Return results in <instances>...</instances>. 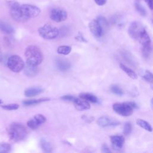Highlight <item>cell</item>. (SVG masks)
<instances>
[{
    "mask_svg": "<svg viewBox=\"0 0 153 153\" xmlns=\"http://www.w3.org/2000/svg\"><path fill=\"white\" fill-rule=\"evenodd\" d=\"M7 130L9 138L13 142L21 141L27 135V131L25 127L23 124L18 123L11 124Z\"/></svg>",
    "mask_w": 153,
    "mask_h": 153,
    "instance_id": "cell-1",
    "label": "cell"
},
{
    "mask_svg": "<svg viewBox=\"0 0 153 153\" xmlns=\"http://www.w3.org/2000/svg\"><path fill=\"white\" fill-rule=\"evenodd\" d=\"M25 55L27 62L32 65L38 66L43 60L42 53L39 48L36 45L28 46L25 50Z\"/></svg>",
    "mask_w": 153,
    "mask_h": 153,
    "instance_id": "cell-2",
    "label": "cell"
},
{
    "mask_svg": "<svg viewBox=\"0 0 153 153\" xmlns=\"http://www.w3.org/2000/svg\"><path fill=\"white\" fill-rule=\"evenodd\" d=\"M39 35L45 39H53L57 38L59 30L56 27L50 24H45L38 29Z\"/></svg>",
    "mask_w": 153,
    "mask_h": 153,
    "instance_id": "cell-3",
    "label": "cell"
},
{
    "mask_svg": "<svg viewBox=\"0 0 153 153\" xmlns=\"http://www.w3.org/2000/svg\"><path fill=\"white\" fill-rule=\"evenodd\" d=\"M7 5L9 7L10 14L11 17L17 22H26V20L23 16L20 10V4L16 1L11 0L7 2Z\"/></svg>",
    "mask_w": 153,
    "mask_h": 153,
    "instance_id": "cell-4",
    "label": "cell"
},
{
    "mask_svg": "<svg viewBox=\"0 0 153 153\" xmlns=\"http://www.w3.org/2000/svg\"><path fill=\"white\" fill-rule=\"evenodd\" d=\"M20 10L26 21L30 18L37 17L41 13V10L38 7L26 4L20 5Z\"/></svg>",
    "mask_w": 153,
    "mask_h": 153,
    "instance_id": "cell-5",
    "label": "cell"
},
{
    "mask_svg": "<svg viewBox=\"0 0 153 153\" xmlns=\"http://www.w3.org/2000/svg\"><path fill=\"white\" fill-rule=\"evenodd\" d=\"M7 66L11 71L14 72H19L23 69L25 63L19 56L13 55L8 58Z\"/></svg>",
    "mask_w": 153,
    "mask_h": 153,
    "instance_id": "cell-6",
    "label": "cell"
},
{
    "mask_svg": "<svg viewBox=\"0 0 153 153\" xmlns=\"http://www.w3.org/2000/svg\"><path fill=\"white\" fill-rule=\"evenodd\" d=\"M112 109L116 113L123 117L131 115L134 110L128 102L124 103H115L112 105Z\"/></svg>",
    "mask_w": 153,
    "mask_h": 153,
    "instance_id": "cell-7",
    "label": "cell"
},
{
    "mask_svg": "<svg viewBox=\"0 0 153 153\" xmlns=\"http://www.w3.org/2000/svg\"><path fill=\"white\" fill-rule=\"evenodd\" d=\"M145 30V29L140 23L133 21L130 23L128 28V33L131 38L138 41L140 35Z\"/></svg>",
    "mask_w": 153,
    "mask_h": 153,
    "instance_id": "cell-8",
    "label": "cell"
},
{
    "mask_svg": "<svg viewBox=\"0 0 153 153\" xmlns=\"http://www.w3.org/2000/svg\"><path fill=\"white\" fill-rule=\"evenodd\" d=\"M50 17L52 20L59 23L67 19L68 13L63 8H54L50 11Z\"/></svg>",
    "mask_w": 153,
    "mask_h": 153,
    "instance_id": "cell-9",
    "label": "cell"
},
{
    "mask_svg": "<svg viewBox=\"0 0 153 153\" xmlns=\"http://www.w3.org/2000/svg\"><path fill=\"white\" fill-rule=\"evenodd\" d=\"M96 122L99 126L102 127L117 126L120 124L119 121L109 116L100 117L97 120Z\"/></svg>",
    "mask_w": 153,
    "mask_h": 153,
    "instance_id": "cell-10",
    "label": "cell"
},
{
    "mask_svg": "<svg viewBox=\"0 0 153 153\" xmlns=\"http://www.w3.org/2000/svg\"><path fill=\"white\" fill-rule=\"evenodd\" d=\"M88 27L90 32L94 36L100 38L103 35L104 30L97 19L91 20L88 24Z\"/></svg>",
    "mask_w": 153,
    "mask_h": 153,
    "instance_id": "cell-11",
    "label": "cell"
},
{
    "mask_svg": "<svg viewBox=\"0 0 153 153\" xmlns=\"http://www.w3.org/2000/svg\"><path fill=\"white\" fill-rule=\"evenodd\" d=\"M110 140L113 148L117 149H121L124 143V138L123 136L113 135L110 136Z\"/></svg>",
    "mask_w": 153,
    "mask_h": 153,
    "instance_id": "cell-12",
    "label": "cell"
},
{
    "mask_svg": "<svg viewBox=\"0 0 153 153\" xmlns=\"http://www.w3.org/2000/svg\"><path fill=\"white\" fill-rule=\"evenodd\" d=\"M56 65L57 68L62 72H65L69 70L71 68V63L69 62L65 59L60 57L57 58L56 59Z\"/></svg>",
    "mask_w": 153,
    "mask_h": 153,
    "instance_id": "cell-13",
    "label": "cell"
},
{
    "mask_svg": "<svg viewBox=\"0 0 153 153\" xmlns=\"http://www.w3.org/2000/svg\"><path fill=\"white\" fill-rule=\"evenodd\" d=\"M23 69L25 74L26 76L30 77L35 76L38 72V68L37 67V65H32L28 62H26V65H25Z\"/></svg>",
    "mask_w": 153,
    "mask_h": 153,
    "instance_id": "cell-14",
    "label": "cell"
},
{
    "mask_svg": "<svg viewBox=\"0 0 153 153\" xmlns=\"http://www.w3.org/2000/svg\"><path fill=\"white\" fill-rule=\"evenodd\" d=\"M120 54L122 59L128 64L134 66L136 65V62L134 61V57L132 54L126 50L122 49L120 51Z\"/></svg>",
    "mask_w": 153,
    "mask_h": 153,
    "instance_id": "cell-15",
    "label": "cell"
},
{
    "mask_svg": "<svg viewBox=\"0 0 153 153\" xmlns=\"http://www.w3.org/2000/svg\"><path fill=\"white\" fill-rule=\"evenodd\" d=\"M75 108L78 111L87 110L90 108V105L87 100H82L79 99H76L74 102Z\"/></svg>",
    "mask_w": 153,
    "mask_h": 153,
    "instance_id": "cell-16",
    "label": "cell"
},
{
    "mask_svg": "<svg viewBox=\"0 0 153 153\" xmlns=\"http://www.w3.org/2000/svg\"><path fill=\"white\" fill-rule=\"evenodd\" d=\"M43 91V89L40 87H30L25 90V95L27 97H33L36 96Z\"/></svg>",
    "mask_w": 153,
    "mask_h": 153,
    "instance_id": "cell-17",
    "label": "cell"
},
{
    "mask_svg": "<svg viewBox=\"0 0 153 153\" xmlns=\"http://www.w3.org/2000/svg\"><path fill=\"white\" fill-rule=\"evenodd\" d=\"M0 30L6 34L13 33L14 31L12 26L5 22H0Z\"/></svg>",
    "mask_w": 153,
    "mask_h": 153,
    "instance_id": "cell-18",
    "label": "cell"
},
{
    "mask_svg": "<svg viewBox=\"0 0 153 153\" xmlns=\"http://www.w3.org/2000/svg\"><path fill=\"white\" fill-rule=\"evenodd\" d=\"M79 97L83 100H85L87 101H88L92 103H97L98 102V99L97 97L91 93H82L79 94Z\"/></svg>",
    "mask_w": 153,
    "mask_h": 153,
    "instance_id": "cell-19",
    "label": "cell"
},
{
    "mask_svg": "<svg viewBox=\"0 0 153 153\" xmlns=\"http://www.w3.org/2000/svg\"><path fill=\"white\" fill-rule=\"evenodd\" d=\"M120 68L131 78L132 79H137V75L136 74V72H134L131 69H130V68L126 66V65H124L123 63H120Z\"/></svg>",
    "mask_w": 153,
    "mask_h": 153,
    "instance_id": "cell-20",
    "label": "cell"
},
{
    "mask_svg": "<svg viewBox=\"0 0 153 153\" xmlns=\"http://www.w3.org/2000/svg\"><path fill=\"white\" fill-rule=\"evenodd\" d=\"M40 145L44 151L46 152H52L53 148L51 143L45 138H42L40 140Z\"/></svg>",
    "mask_w": 153,
    "mask_h": 153,
    "instance_id": "cell-21",
    "label": "cell"
},
{
    "mask_svg": "<svg viewBox=\"0 0 153 153\" xmlns=\"http://www.w3.org/2000/svg\"><path fill=\"white\" fill-rule=\"evenodd\" d=\"M136 124L139 126H140V127H142V128L145 129V130H146L148 131L151 132L153 130V128L151 127V126L150 125V124L148 122H147L146 121L143 120L142 119H140V118L137 119L136 120Z\"/></svg>",
    "mask_w": 153,
    "mask_h": 153,
    "instance_id": "cell-22",
    "label": "cell"
},
{
    "mask_svg": "<svg viewBox=\"0 0 153 153\" xmlns=\"http://www.w3.org/2000/svg\"><path fill=\"white\" fill-rule=\"evenodd\" d=\"M50 99L47 97H43V98H40L38 99H31V100H26L23 102V103L26 105V106H30V105H36L45 101H48Z\"/></svg>",
    "mask_w": 153,
    "mask_h": 153,
    "instance_id": "cell-23",
    "label": "cell"
},
{
    "mask_svg": "<svg viewBox=\"0 0 153 153\" xmlns=\"http://www.w3.org/2000/svg\"><path fill=\"white\" fill-rule=\"evenodd\" d=\"M141 51H142V56L145 58H148L152 51V47H151V43L142 44Z\"/></svg>",
    "mask_w": 153,
    "mask_h": 153,
    "instance_id": "cell-24",
    "label": "cell"
},
{
    "mask_svg": "<svg viewBox=\"0 0 153 153\" xmlns=\"http://www.w3.org/2000/svg\"><path fill=\"white\" fill-rule=\"evenodd\" d=\"M71 47L68 45H61L57 48V51L59 54L63 55H68L71 51Z\"/></svg>",
    "mask_w": 153,
    "mask_h": 153,
    "instance_id": "cell-25",
    "label": "cell"
},
{
    "mask_svg": "<svg viewBox=\"0 0 153 153\" xmlns=\"http://www.w3.org/2000/svg\"><path fill=\"white\" fill-rule=\"evenodd\" d=\"M111 91L117 94V95H118V96H122L123 94H124V92H123V90L120 87H119L118 85H116V84H113L111 86Z\"/></svg>",
    "mask_w": 153,
    "mask_h": 153,
    "instance_id": "cell-26",
    "label": "cell"
},
{
    "mask_svg": "<svg viewBox=\"0 0 153 153\" xmlns=\"http://www.w3.org/2000/svg\"><path fill=\"white\" fill-rule=\"evenodd\" d=\"M135 8L136 11L139 13V14L143 17L146 16V10L143 8V7L139 2H136L134 4Z\"/></svg>",
    "mask_w": 153,
    "mask_h": 153,
    "instance_id": "cell-27",
    "label": "cell"
},
{
    "mask_svg": "<svg viewBox=\"0 0 153 153\" xmlns=\"http://www.w3.org/2000/svg\"><path fill=\"white\" fill-rule=\"evenodd\" d=\"M143 78L147 82L153 84V74L148 70H146Z\"/></svg>",
    "mask_w": 153,
    "mask_h": 153,
    "instance_id": "cell-28",
    "label": "cell"
},
{
    "mask_svg": "<svg viewBox=\"0 0 153 153\" xmlns=\"http://www.w3.org/2000/svg\"><path fill=\"white\" fill-rule=\"evenodd\" d=\"M27 126H28L30 128L33 129V130L37 128L40 126L34 118H33L32 119L29 120L27 121Z\"/></svg>",
    "mask_w": 153,
    "mask_h": 153,
    "instance_id": "cell-29",
    "label": "cell"
},
{
    "mask_svg": "<svg viewBox=\"0 0 153 153\" xmlns=\"http://www.w3.org/2000/svg\"><path fill=\"white\" fill-rule=\"evenodd\" d=\"M11 150V146L10 144L7 143H0V153L8 152Z\"/></svg>",
    "mask_w": 153,
    "mask_h": 153,
    "instance_id": "cell-30",
    "label": "cell"
},
{
    "mask_svg": "<svg viewBox=\"0 0 153 153\" xmlns=\"http://www.w3.org/2000/svg\"><path fill=\"white\" fill-rule=\"evenodd\" d=\"M1 107L5 110L11 111V110H16V109H18L19 107V105L16 103H10V104L2 105Z\"/></svg>",
    "mask_w": 153,
    "mask_h": 153,
    "instance_id": "cell-31",
    "label": "cell"
},
{
    "mask_svg": "<svg viewBox=\"0 0 153 153\" xmlns=\"http://www.w3.org/2000/svg\"><path fill=\"white\" fill-rule=\"evenodd\" d=\"M132 130V126L130 123L129 122H127L124 126V128H123V133L125 135H128L131 133Z\"/></svg>",
    "mask_w": 153,
    "mask_h": 153,
    "instance_id": "cell-32",
    "label": "cell"
},
{
    "mask_svg": "<svg viewBox=\"0 0 153 153\" xmlns=\"http://www.w3.org/2000/svg\"><path fill=\"white\" fill-rule=\"evenodd\" d=\"M97 20H98V22H99V23L100 24V25L103 27V30H104L105 28H106L108 26V23L107 20H106V19L104 17L98 16Z\"/></svg>",
    "mask_w": 153,
    "mask_h": 153,
    "instance_id": "cell-33",
    "label": "cell"
},
{
    "mask_svg": "<svg viewBox=\"0 0 153 153\" xmlns=\"http://www.w3.org/2000/svg\"><path fill=\"white\" fill-rule=\"evenodd\" d=\"M33 118L36 120L39 125L44 123L46 121V118L42 114H36L33 117Z\"/></svg>",
    "mask_w": 153,
    "mask_h": 153,
    "instance_id": "cell-34",
    "label": "cell"
},
{
    "mask_svg": "<svg viewBox=\"0 0 153 153\" xmlns=\"http://www.w3.org/2000/svg\"><path fill=\"white\" fill-rule=\"evenodd\" d=\"M61 99H63V100H68V101H71V102H74L76 99L77 97H75L74 96H72L71 95H65V96H63L60 97Z\"/></svg>",
    "mask_w": 153,
    "mask_h": 153,
    "instance_id": "cell-35",
    "label": "cell"
},
{
    "mask_svg": "<svg viewBox=\"0 0 153 153\" xmlns=\"http://www.w3.org/2000/svg\"><path fill=\"white\" fill-rule=\"evenodd\" d=\"M75 39L77 41H79V42H87V40L84 38V37L82 36L81 33H78V34L75 36Z\"/></svg>",
    "mask_w": 153,
    "mask_h": 153,
    "instance_id": "cell-36",
    "label": "cell"
},
{
    "mask_svg": "<svg viewBox=\"0 0 153 153\" xmlns=\"http://www.w3.org/2000/svg\"><path fill=\"white\" fill-rule=\"evenodd\" d=\"M102 152H111V150L106 144H103L102 146Z\"/></svg>",
    "mask_w": 153,
    "mask_h": 153,
    "instance_id": "cell-37",
    "label": "cell"
},
{
    "mask_svg": "<svg viewBox=\"0 0 153 153\" xmlns=\"http://www.w3.org/2000/svg\"><path fill=\"white\" fill-rule=\"evenodd\" d=\"M94 1L96 2V4L99 6L103 5L106 2V0H94Z\"/></svg>",
    "mask_w": 153,
    "mask_h": 153,
    "instance_id": "cell-38",
    "label": "cell"
},
{
    "mask_svg": "<svg viewBox=\"0 0 153 153\" xmlns=\"http://www.w3.org/2000/svg\"><path fill=\"white\" fill-rule=\"evenodd\" d=\"M147 5L151 10H153V0H145Z\"/></svg>",
    "mask_w": 153,
    "mask_h": 153,
    "instance_id": "cell-39",
    "label": "cell"
},
{
    "mask_svg": "<svg viewBox=\"0 0 153 153\" xmlns=\"http://www.w3.org/2000/svg\"><path fill=\"white\" fill-rule=\"evenodd\" d=\"M128 103H129V104L131 106V107L134 109L138 108V106H137V105L135 102H128Z\"/></svg>",
    "mask_w": 153,
    "mask_h": 153,
    "instance_id": "cell-40",
    "label": "cell"
},
{
    "mask_svg": "<svg viewBox=\"0 0 153 153\" xmlns=\"http://www.w3.org/2000/svg\"><path fill=\"white\" fill-rule=\"evenodd\" d=\"M2 60V53L1 50L0 48V62H1Z\"/></svg>",
    "mask_w": 153,
    "mask_h": 153,
    "instance_id": "cell-41",
    "label": "cell"
},
{
    "mask_svg": "<svg viewBox=\"0 0 153 153\" xmlns=\"http://www.w3.org/2000/svg\"><path fill=\"white\" fill-rule=\"evenodd\" d=\"M151 108L153 109V97L151 99Z\"/></svg>",
    "mask_w": 153,
    "mask_h": 153,
    "instance_id": "cell-42",
    "label": "cell"
},
{
    "mask_svg": "<svg viewBox=\"0 0 153 153\" xmlns=\"http://www.w3.org/2000/svg\"><path fill=\"white\" fill-rule=\"evenodd\" d=\"M2 100H1V99H0V104H1V103H2Z\"/></svg>",
    "mask_w": 153,
    "mask_h": 153,
    "instance_id": "cell-43",
    "label": "cell"
},
{
    "mask_svg": "<svg viewBox=\"0 0 153 153\" xmlns=\"http://www.w3.org/2000/svg\"><path fill=\"white\" fill-rule=\"evenodd\" d=\"M152 22H153V19H152Z\"/></svg>",
    "mask_w": 153,
    "mask_h": 153,
    "instance_id": "cell-44",
    "label": "cell"
}]
</instances>
